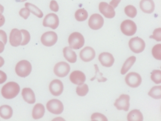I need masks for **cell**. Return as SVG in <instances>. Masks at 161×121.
Returning <instances> with one entry per match:
<instances>
[{
    "label": "cell",
    "mask_w": 161,
    "mask_h": 121,
    "mask_svg": "<svg viewBox=\"0 0 161 121\" xmlns=\"http://www.w3.org/2000/svg\"><path fill=\"white\" fill-rule=\"evenodd\" d=\"M120 29L125 35L132 36L136 33L137 27L134 21L127 19L121 23Z\"/></svg>",
    "instance_id": "277c9868"
},
{
    "label": "cell",
    "mask_w": 161,
    "mask_h": 121,
    "mask_svg": "<svg viewBox=\"0 0 161 121\" xmlns=\"http://www.w3.org/2000/svg\"><path fill=\"white\" fill-rule=\"evenodd\" d=\"M68 42L69 46L71 49H80L84 45V37L80 33H73L69 35Z\"/></svg>",
    "instance_id": "3957f363"
},
{
    "label": "cell",
    "mask_w": 161,
    "mask_h": 121,
    "mask_svg": "<svg viewBox=\"0 0 161 121\" xmlns=\"http://www.w3.org/2000/svg\"><path fill=\"white\" fill-rule=\"evenodd\" d=\"M120 1L121 0H112L110 3V4L114 9L117 7Z\"/></svg>",
    "instance_id": "60d3db41"
},
{
    "label": "cell",
    "mask_w": 161,
    "mask_h": 121,
    "mask_svg": "<svg viewBox=\"0 0 161 121\" xmlns=\"http://www.w3.org/2000/svg\"><path fill=\"white\" fill-rule=\"evenodd\" d=\"M130 96L127 94H122L116 100L114 106L118 110L128 111L130 108Z\"/></svg>",
    "instance_id": "7c38bea8"
},
{
    "label": "cell",
    "mask_w": 161,
    "mask_h": 121,
    "mask_svg": "<svg viewBox=\"0 0 161 121\" xmlns=\"http://www.w3.org/2000/svg\"><path fill=\"white\" fill-rule=\"evenodd\" d=\"M22 40V34L21 31L17 29L12 30L10 34V43L11 45L18 47L21 45Z\"/></svg>",
    "instance_id": "9a60e30c"
},
{
    "label": "cell",
    "mask_w": 161,
    "mask_h": 121,
    "mask_svg": "<svg viewBox=\"0 0 161 121\" xmlns=\"http://www.w3.org/2000/svg\"><path fill=\"white\" fill-rule=\"evenodd\" d=\"M75 17L77 21L82 22L87 19L88 18V13L85 9H79L75 13Z\"/></svg>",
    "instance_id": "4316f807"
},
{
    "label": "cell",
    "mask_w": 161,
    "mask_h": 121,
    "mask_svg": "<svg viewBox=\"0 0 161 121\" xmlns=\"http://www.w3.org/2000/svg\"><path fill=\"white\" fill-rule=\"evenodd\" d=\"M148 95L154 99H161V86L153 87L149 92Z\"/></svg>",
    "instance_id": "83f0119b"
},
{
    "label": "cell",
    "mask_w": 161,
    "mask_h": 121,
    "mask_svg": "<svg viewBox=\"0 0 161 121\" xmlns=\"http://www.w3.org/2000/svg\"><path fill=\"white\" fill-rule=\"evenodd\" d=\"M136 60V58L135 56H131L130 57L128 58L125 63L123 64V66L121 68V71H120L121 75H124L126 74L133 65Z\"/></svg>",
    "instance_id": "d4e9b609"
},
{
    "label": "cell",
    "mask_w": 161,
    "mask_h": 121,
    "mask_svg": "<svg viewBox=\"0 0 161 121\" xmlns=\"http://www.w3.org/2000/svg\"><path fill=\"white\" fill-rule=\"evenodd\" d=\"M4 12V7L1 4H0V18L2 16V14Z\"/></svg>",
    "instance_id": "7bdbcfd3"
},
{
    "label": "cell",
    "mask_w": 161,
    "mask_h": 121,
    "mask_svg": "<svg viewBox=\"0 0 161 121\" xmlns=\"http://www.w3.org/2000/svg\"><path fill=\"white\" fill-rule=\"evenodd\" d=\"M4 47H5V45H4L3 42L0 41V53H2L4 51Z\"/></svg>",
    "instance_id": "b9f144b4"
},
{
    "label": "cell",
    "mask_w": 161,
    "mask_h": 121,
    "mask_svg": "<svg viewBox=\"0 0 161 121\" xmlns=\"http://www.w3.org/2000/svg\"><path fill=\"white\" fill-rule=\"evenodd\" d=\"M30 14L31 12L30 10L27 8H22L19 12V15L25 19H27L29 17Z\"/></svg>",
    "instance_id": "8d00e7d4"
},
{
    "label": "cell",
    "mask_w": 161,
    "mask_h": 121,
    "mask_svg": "<svg viewBox=\"0 0 161 121\" xmlns=\"http://www.w3.org/2000/svg\"><path fill=\"white\" fill-rule=\"evenodd\" d=\"M47 108L50 112L55 114H61L64 109L63 103L57 99L49 101L47 104Z\"/></svg>",
    "instance_id": "8992f818"
},
{
    "label": "cell",
    "mask_w": 161,
    "mask_h": 121,
    "mask_svg": "<svg viewBox=\"0 0 161 121\" xmlns=\"http://www.w3.org/2000/svg\"><path fill=\"white\" fill-rule=\"evenodd\" d=\"M0 41L3 42L4 45L7 44V35L5 32L2 30H0Z\"/></svg>",
    "instance_id": "f35d334b"
},
{
    "label": "cell",
    "mask_w": 161,
    "mask_h": 121,
    "mask_svg": "<svg viewBox=\"0 0 161 121\" xmlns=\"http://www.w3.org/2000/svg\"><path fill=\"white\" fill-rule=\"evenodd\" d=\"M126 84L132 88H136L141 84L142 78L136 73L131 72L126 76L125 77Z\"/></svg>",
    "instance_id": "9c48e42d"
},
{
    "label": "cell",
    "mask_w": 161,
    "mask_h": 121,
    "mask_svg": "<svg viewBox=\"0 0 161 121\" xmlns=\"http://www.w3.org/2000/svg\"><path fill=\"white\" fill-rule=\"evenodd\" d=\"M100 12L106 18H112L115 16L114 9L107 3L101 2L99 5Z\"/></svg>",
    "instance_id": "4fadbf2b"
},
{
    "label": "cell",
    "mask_w": 161,
    "mask_h": 121,
    "mask_svg": "<svg viewBox=\"0 0 161 121\" xmlns=\"http://www.w3.org/2000/svg\"><path fill=\"white\" fill-rule=\"evenodd\" d=\"M4 64V60L3 58L0 56V67H2Z\"/></svg>",
    "instance_id": "ee69618b"
},
{
    "label": "cell",
    "mask_w": 161,
    "mask_h": 121,
    "mask_svg": "<svg viewBox=\"0 0 161 121\" xmlns=\"http://www.w3.org/2000/svg\"><path fill=\"white\" fill-rule=\"evenodd\" d=\"M64 55L66 60L71 63H74L77 61V56L70 47H66L63 50Z\"/></svg>",
    "instance_id": "44dd1931"
},
{
    "label": "cell",
    "mask_w": 161,
    "mask_h": 121,
    "mask_svg": "<svg viewBox=\"0 0 161 121\" xmlns=\"http://www.w3.org/2000/svg\"><path fill=\"white\" fill-rule=\"evenodd\" d=\"M80 59L83 61H91L96 56V52L94 49L90 47H86L81 50L80 54Z\"/></svg>",
    "instance_id": "2e32d148"
},
{
    "label": "cell",
    "mask_w": 161,
    "mask_h": 121,
    "mask_svg": "<svg viewBox=\"0 0 161 121\" xmlns=\"http://www.w3.org/2000/svg\"><path fill=\"white\" fill-rule=\"evenodd\" d=\"M89 91L88 85L86 84H82L80 85L77 87L76 92L80 96L83 97L86 95Z\"/></svg>",
    "instance_id": "f546056e"
},
{
    "label": "cell",
    "mask_w": 161,
    "mask_h": 121,
    "mask_svg": "<svg viewBox=\"0 0 161 121\" xmlns=\"http://www.w3.org/2000/svg\"><path fill=\"white\" fill-rule=\"evenodd\" d=\"M153 56L156 60H161V44H158L154 46L152 49Z\"/></svg>",
    "instance_id": "1f68e13d"
},
{
    "label": "cell",
    "mask_w": 161,
    "mask_h": 121,
    "mask_svg": "<svg viewBox=\"0 0 161 121\" xmlns=\"http://www.w3.org/2000/svg\"><path fill=\"white\" fill-rule=\"evenodd\" d=\"M16 2L18 3H22L26 1L27 0H15Z\"/></svg>",
    "instance_id": "f6af8a7d"
},
{
    "label": "cell",
    "mask_w": 161,
    "mask_h": 121,
    "mask_svg": "<svg viewBox=\"0 0 161 121\" xmlns=\"http://www.w3.org/2000/svg\"><path fill=\"white\" fill-rule=\"evenodd\" d=\"M43 26L49 27L53 29H56L59 25L58 16L54 13H50L45 17L43 22Z\"/></svg>",
    "instance_id": "8fae6325"
},
{
    "label": "cell",
    "mask_w": 161,
    "mask_h": 121,
    "mask_svg": "<svg viewBox=\"0 0 161 121\" xmlns=\"http://www.w3.org/2000/svg\"><path fill=\"white\" fill-rule=\"evenodd\" d=\"M58 40V36L56 33L49 31L45 33L41 36V41L44 45L51 47L55 45Z\"/></svg>",
    "instance_id": "52a82bcc"
},
{
    "label": "cell",
    "mask_w": 161,
    "mask_h": 121,
    "mask_svg": "<svg viewBox=\"0 0 161 121\" xmlns=\"http://www.w3.org/2000/svg\"><path fill=\"white\" fill-rule=\"evenodd\" d=\"M31 71V64L26 60L20 61L16 66V73L21 77L25 78L28 76L30 75Z\"/></svg>",
    "instance_id": "7a4b0ae2"
},
{
    "label": "cell",
    "mask_w": 161,
    "mask_h": 121,
    "mask_svg": "<svg viewBox=\"0 0 161 121\" xmlns=\"http://www.w3.org/2000/svg\"><path fill=\"white\" fill-rule=\"evenodd\" d=\"M50 8L53 12H58L59 10V5L55 0H52L50 4Z\"/></svg>",
    "instance_id": "74e56055"
},
{
    "label": "cell",
    "mask_w": 161,
    "mask_h": 121,
    "mask_svg": "<svg viewBox=\"0 0 161 121\" xmlns=\"http://www.w3.org/2000/svg\"><path fill=\"white\" fill-rule=\"evenodd\" d=\"M13 110L8 105H3L0 107V116L4 119H10L13 116Z\"/></svg>",
    "instance_id": "603a6c76"
},
{
    "label": "cell",
    "mask_w": 161,
    "mask_h": 121,
    "mask_svg": "<svg viewBox=\"0 0 161 121\" xmlns=\"http://www.w3.org/2000/svg\"><path fill=\"white\" fill-rule=\"evenodd\" d=\"M22 34V40L20 45L24 46L29 44L31 40V34L26 30L22 29L20 30Z\"/></svg>",
    "instance_id": "d6a6232c"
},
{
    "label": "cell",
    "mask_w": 161,
    "mask_h": 121,
    "mask_svg": "<svg viewBox=\"0 0 161 121\" xmlns=\"http://www.w3.org/2000/svg\"><path fill=\"white\" fill-rule=\"evenodd\" d=\"M98 59L101 64L105 67H111L114 62V57L109 52H103L100 54Z\"/></svg>",
    "instance_id": "ac0fdd59"
},
{
    "label": "cell",
    "mask_w": 161,
    "mask_h": 121,
    "mask_svg": "<svg viewBox=\"0 0 161 121\" xmlns=\"http://www.w3.org/2000/svg\"><path fill=\"white\" fill-rule=\"evenodd\" d=\"M151 79L156 84H160L161 83V71L160 70L153 71L151 76Z\"/></svg>",
    "instance_id": "4dcf8cb0"
},
{
    "label": "cell",
    "mask_w": 161,
    "mask_h": 121,
    "mask_svg": "<svg viewBox=\"0 0 161 121\" xmlns=\"http://www.w3.org/2000/svg\"><path fill=\"white\" fill-rule=\"evenodd\" d=\"M104 24L103 18L99 14H94L91 16L88 20V26L90 29L95 30L100 29Z\"/></svg>",
    "instance_id": "30bf717a"
},
{
    "label": "cell",
    "mask_w": 161,
    "mask_h": 121,
    "mask_svg": "<svg viewBox=\"0 0 161 121\" xmlns=\"http://www.w3.org/2000/svg\"><path fill=\"white\" fill-rule=\"evenodd\" d=\"M22 96L24 100L29 104H33L35 103V95L31 88H24L22 90Z\"/></svg>",
    "instance_id": "ffe728a7"
},
{
    "label": "cell",
    "mask_w": 161,
    "mask_h": 121,
    "mask_svg": "<svg viewBox=\"0 0 161 121\" xmlns=\"http://www.w3.org/2000/svg\"><path fill=\"white\" fill-rule=\"evenodd\" d=\"M7 78L6 74L3 71L0 70V84L4 83L6 81Z\"/></svg>",
    "instance_id": "ab89813d"
},
{
    "label": "cell",
    "mask_w": 161,
    "mask_h": 121,
    "mask_svg": "<svg viewBox=\"0 0 161 121\" xmlns=\"http://www.w3.org/2000/svg\"><path fill=\"white\" fill-rule=\"evenodd\" d=\"M45 108L44 105L40 103L36 104L34 107L32 111V116L35 120L40 119L44 116Z\"/></svg>",
    "instance_id": "7402d4cb"
},
{
    "label": "cell",
    "mask_w": 161,
    "mask_h": 121,
    "mask_svg": "<svg viewBox=\"0 0 161 121\" xmlns=\"http://www.w3.org/2000/svg\"><path fill=\"white\" fill-rule=\"evenodd\" d=\"M129 45L131 51L135 53H141L146 47L144 40L138 37L131 39L129 41Z\"/></svg>",
    "instance_id": "5b68a950"
},
{
    "label": "cell",
    "mask_w": 161,
    "mask_h": 121,
    "mask_svg": "<svg viewBox=\"0 0 161 121\" xmlns=\"http://www.w3.org/2000/svg\"><path fill=\"white\" fill-rule=\"evenodd\" d=\"M70 70V66L65 62H60L55 65L54 67V74L59 77L66 76Z\"/></svg>",
    "instance_id": "ba28073f"
},
{
    "label": "cell",
    "mask_w": 161,
    "mask_h": 121,
    "mask_svg": "<svg viewBox=\"0 0 161 121\" xmlns=\"http://www.w3.org/2000/svg\"><path fill=\"white\" fill-rule=\"evenodd\" d=\"M91 120L93 121H107L108 119L106 116L99 113H95L91 116Z\"/></svg>",
    "instance_id": "e575fe53"
},
{
    "label": "cell",
    "mask_w": 161,
    "mask_h": 121,
    "mask_svg": "<svg viewBox=\"0 0 161 121\" xmlns=\"http://www.w3.org/2000/svg\"><path fill=\"white\" fill-rule=\"evenodd\" d=\"M150 38L154 39L157 42L161 41V29H155L153 32V35L150 36Z\"/></svg>",
    "instance_id": "d590c367"
},
{
    "label": "cell",
    "mask_w": 161,
    "mask_h": 121,
    "mask_svg": "<svg viewBox=\"0 0 161 121\" xmlns=\"http://www.w3.org/2000/svg\"><path fill=\"white\" fill-rule=\"evenodd\" d=\"M95 69H96V75H95V76L94 77L91 79V81L94 80L95 79H97L98 82H104L106 81L107 80V79L103 77V74L99 72V70L97 65H95Z\"/></svg>",
    "instance_id": "836d02e7"
},
{
    "label": "cell",
    "mask_w": 161,
    "mask_h": 121,
    "mask_svg": "<svg viewBox=\"0 0 161 121\" xmlns=\"http://www.w3.org/2000/svg\"><path fill=\"white\" fill-rule=\"evenodd\" d=\"M25 6L26 8L30 10V12L39 18H42L44 16L43 12L36 5L30 3H25Z\"/></svg>",
    "instance_id": "484cf974"
},
{
    "label": "cell",
    "mask_w": 161,
    "mask_h": 121,
    "mask_svg": "<svg viewBox=\"0 0 161 121\" xmlns=\"http://www.w3.org/2000/svg\"><path fill=\"white\" fill-rule=\"evenodd\" d=\"M20 92V87L17 82H11L3 87L1 93L3 96L6 99H12L15 97Z\"/></svg>",
    "instance_id": "6da1fadb"
},
{
    "label": "cell",
    "mask_w": 161,
    "mask_h": 121,
    "mask_svg": "<svg viewBox=\"0 0 161 121\" xmlns=\"http://www.w3.org/2000/svg\"><path fill=\"white\" fill-rule=\"evenodd\" d=\"M69 79L72 83L80 85L84 83L86 77L82 71H74L70 74Z\"/></svg>",
    "instance_id": "e0dca14e"
},
{
    "label": "cell",
    "mask_w": 161,
    "mask_h": 121,
    "mask_svg": "<svg viewBox=\"0 0 161 121\" xmlns=\"http://www.w3.org/2000/svg\"><path fill=\"white\" fill-rule=\"evenodd\" d=\"M140 8L144 13L150 14L154 11L155 5L153 0H141Z\"/></svg>",
    "instance_id": "d6986e66"
},
{
    "label": "cell",
    "mask_w": 161,
    "mask_h": 121,
    "mask_svg": "<svg viewBox=\"0 0 161 121\" xmlns=\"http://www.w3.org/2000/svg\"><path fill=\"white\" fill-rule=\"evenodd\" d=\"M125 14L129 17L131 18H134L137 14V10L136 8L133 5H128L124 9Z\"/></svg>",
    "instance_id": "f1b7e54d"
},
{
    "label": "cell",
    "mask_w": 161,
    "mask_h": 121,
    "mask_svg": "<svg viewBox=\"0 0 161 121\" xmlns=\"http://www.w3.org/2000/svg\"><path fill=\"white\" fill-rule=\"evenodd\" d=\"M50 92L54 96H59L64 91V84L58 79L53 80L49 85Z\"/></svg>",
    "instance_id": "5bb4252c"
},
{
    "label": "cell",
    "mask_w": 161,
    "mask_h": 121,
    "mask_svg": "<svg viewBox=\"0 0 161 121\" xmlns=\"http://www.w3.org/2000/svg\"><path fill=\"white\" fill-rule=\"evenodd\" d=\"M127 120L129 121H143V114L138 110H133L128 113L127 115Z\"/></svg>",
    "instance_id": "cb8c5ba5"
}]
</instances>
